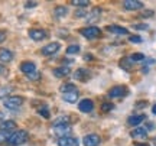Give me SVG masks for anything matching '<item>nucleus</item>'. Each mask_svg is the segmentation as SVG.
<instances>
[{"label": "nucleus", "mask_w": 156, "mask_h": 146, "mask_svg": "<svg viewBox=\"0 0 156 146\" xmlns=\"http://www.w3.org/2000/svg\"><path fill=\"white\" fill-rule=\"evenodd\" d=\"M29 137V133L26 130H16L13 132L7 141V145L6 146H19V145H23L25 142L28 141Z\"/></svg>", "instance_id": "obj_1"}, {"label": "nucleus", "mask_w": 156, "mask_h": 146, "mask_svg": "<svg viewBox=\"0 0 156 146\" xmlns=\"http://www.w3.org/2000/svg\"><path fill=\"white\" fill-rule=\"evenodd\" d=\"M23 103H25V98L22 96H10L6 100H3V106L6 109H9V110H16V109L22 106Z\"/></svg>", "instance_id": "obj_2"}, {"label": "nucleus", "mask_w": 156, "mask_h": 146, "mask_svg": "<svg viewBox=\"0 0 156 146\" xmlns=\"http://www.w3.org/2000/svg\"><path fill=\"white\" fill-rule=\"evenodd\" d=\"M80 34L87 39H95L101 36V29H98L97 26H87V28L80 29Z\"/></svg>", "instance_id": "obj_3"}, {"label": "nucleus", "mask_w": 156, "mask_h": 146, "mask_svg": "<svg viewBox=\"0 0 156 146\" xmlns=\"http://www.w3.org/2000/svg\"><path fill=\"white\" fill-rule=\"evenodd\" d=\"M29 38L35 42H39V41H44L48 38V32L45 29H39V28H34V29H29Z\"/></svg>", "instance_id": "obj_4"}, {"label": "nucleus", "mask_w": 156, "mask_h": 146, "mask_svg": "<svg viewBox=\"0 0 156 146\" xmlns=\"http://www.w3.org/2000/svg\"><path fill=\"white\" fill-rule=\"evenodd\" d=\"M59 49H61V44L59 42H51V44H48L46 46H44L41 49V54L44 56H51V55H55Z\"/></svg>", "instance_id": "obj_5"}, {"label": "nucleus", "mask_w": 156, "mask_h": 146, "mask_svg": "<svg viewBox=\"0 0 156 146\" xmlns=\"http://www.w3.org/2000/svg\"><path fill=\"white\" fill-rule=\"evenodd\" d=\"M127 93L129 91L124 85H116V87H113L112 90L108 91V97H112V98H120V97H124Z\"/></svg>", "instance_id": "obj_6"}, {"label": "nucleus", "mask_w": 156, "mask_h": 146, "mask_svg": "<svg viewBox=\"0 0 156 146\" xmlns=\"http://www.w3.org/2000/svg\"><path fill=\"white\" fill-rule=\"evenodd\" d=\"M83 143L84 146H98L101 143V137L95 133H90V135L84 136Z\"/></svg>", "instance_id": "obj_7"}, {"label": "nucleus", "mask_w": 156, "mask_h": 146, "mask_svg": "<svg viewBox=\"0 0 156 146\" xmlns=\"http://www.w3.org/2000/svg\"><path fill=\"white\" fill-rule=\"evenodd\" d=\"M17 124L13 120H5L3 123H0V132H7V133H13L16 132Z\"/></svg>", "instance_id": "obj_8"}, {"label": "nucleus", "mask_w": 156, "mask_h": 146, "mask_svg": "<svg viewBox=\"0 0 156 146\" xmlns=\"http://www.w3.org/2000/svg\"><path fill=\"white\" fill-rule=\"evenodd\" d=\"M58 146H78V139L73 136H64L58 139Z\"/></svg>", "instance_id": "obj_9"}, {"label": "nucleus", "mask_w": 156, "mask_h": 146, "mask_svg": "<svg viewBox=\"0 0 156 146\" xmlns=\"http://www.w3.org/2000/svg\"><path fill=\"white\" fill-rule=\"evenodd\" d=\"M78 109H80L83 113H91L93 112V109H94V103L90 100V98H84V100L80 101Z\"/></svg>", "instance_id": "obj_10"}, {"label": "nucleus", "mask_w": 156, "mask_h": 146, "mask_svg": "<svg viewBox=\"0 0 156 146\" xmlns=\"http://www.w3.org/2000/svg\"><path fill=\"white\" fill-rule=\"evenodd\" d=\"M124 9L126 10H140L142 7H143V3L142 2H137V0H126L124 3Z\"/></svg>", "instance_id": "obj_11"}, {"label": "nucleus", "mask_w": 156, "mask_h": 146, "mask_svg": "<svg viewBox=\"0 0 156 146\" xmlns=\"http://www.w3.org/2000/svg\"><path fill=\"white\" fill-rule=\"evenodd\" d=\"M20 71H22L23 74L29 75V74H32L36 71V65H35V62H32V61H25L20 64Z\"/></svg>", "instance_id": "obj_12"}, {"label": "nucleus", "mask_w": 156, "mask_h": 146, "mask_svg": "<svg viewBox=\"0 0 156 146\" xmlns=\"http://www.w3.org/2000/svg\"><path fill=\"white\" fill-rule=\"evenodd\" d=\"M54 132L56 136L64 137V136H69L68 133L71 132V126L69 124H62V126H54Z\"/></svg>", "instance_id": "obj_13"}, {"label": "nucleus", "mask_w": 156, "mask_h": 146, "mask_svg": "<svg viewBox=\"0 0 156 146\" xmlns=\"http://www.w3.org/2000/svg\"><path fill=\"white\" fill-rule=\"evenodd\" d=\"M101 17V9L100 7H94L93 10H91V13H90V16L87 17V22L90 23V25H93V23L98 22Z\"/></svg>", "instance_id": "obj_14"}, {"label": "nucleus", "mask_w": 156, "mask_h": 146, "mask_svg": "<svg viewBox=\"0 0 156 146\" xmlns=\"http://www.w3.org/2000/svg\"><path fill=\"white\" fill-rule=\"evenodd\" d=\"M74 78L78 80V81H87V80H90V71L84 69V68H80L74 73Z\"/></svg>", "instance_id": "obj_15"}, {"label": "nucleus", "mask_w": 156, "mask_h": 146, "mask_svg": "<svg viewBox=\"0 0 156 146\" xmlns=\"http://www.w3.org/2000/svg\"><path fill=\"white\" fill-rule=\"evenodd\" d=\"M13 59V52L7 48H0V61L2 62H10Z\"/></svg>", "instance_id": "obj_16"}, {"label": "nucleus", "mask_w": 156, "mask_h": 146, "mask_svg": "<svg viewBox=\"0 0 156 146\" xmlns=\"http://www.w3.org/2000/svg\"><path fill=\"white\" fill-rule=\"evenodd\" d=\"M52 74L55 75L56 78H62V77L69 75V74H71V69H69V67H58L52 71Z\"/></svg>", "instance_id": "obj_17"}, {"label": "nucleus", "mask_w": 156, "mask_h": 146, "mask_svg": "<svg viewBox=\"0 0 156 146\" xmlns=\"http://www.w3.org/2000/svg\"><path fill=\"white\" fill-rule=\"evenodd\" d=\"M107 30L108 32H112V34H116V35H127V29L123 28V26H119V25H110V26H107Z\"/></svg>", "instance_id": "obj_18"}, {"label": "nucleus", "mask_w": 156, "mask_h": 146, "mask_svg": "<svg viewBox=\"0 0 156 146\" xmlns=\"http://www.w3.org/2000/svg\"><path fill=\"white\" fill-rule=\"evenodd\" d=\"M130 135H132V137H136V139H146L147 137V129H145V127H136Z\"/></svg>", "instance_id": "obj_19"}, {"label": "nucleus", "mask_w": 156, "mask_h": 146, "mask_svg": "<svg viewBox=\"0 0 156 146\" xmlns=\"http://www.w3.org/2000/svg\"><path fill=\"white\" fill-rule=\"evenodd\" d=\"M145 119H146L145 114H136V116H130V117L127 119V123L130 124V126H139Z\"/></svg>", "instance_id": "obj_20"}, {"label": "nucleus", "mask_w": 156, "mask_h": 146, "mask_svg": "<svg viewBox=\"0 0 156 146\" xmlns=\"http://www.w3.org/2000/svg\"><path fill=\"white\" fill-rule=\"evenodd\" d=\"M67 15H68L67 6H56L55 9H54V16L56 19H62V17H65Z\"/></svg>", "instance_id": "obj_21"}, {"label": "nucleus", "mask_w": 156, "mask_h": 146, "mask_svg": "<svg viewBox=\"0 0 156 146\" xmlns=\"http://www.w3.org/2000/svg\"><path fill=\"white\" fill-rule=\"evenodd\" d=\"M13 93V87L12 85H6V87H0V98H7L10 97V94Z\"/></svg>", "instance_id": "obj_22"}, {"label": "nucleus", "mask_w": 156, "mask_h": 146, "mask_svg": "<svg viewBox=\"0 0 156 146\" xmlns=\"http://www.w3.org/2000/svg\"><path fill=\"white\" fill-rule=\"evenodd\" d=\"M78 96H80L78 90L73 91V93H67V94H64V101H67V103H75L78 100Z\"/></svg>", "instance_id": "obj_23"}, {"label": "nucleus", "mask_w": 156, "mask_h": 146, "mask_svg": "<svg viewBox=\"0 0 156 146\" xmlns=\"http://www.w3.org/2000/svg\"><path fill=\"white\" fill-rule=\"evenodd\" d=\"M59 90H61V93L67 94V93H73V91H77V87H75L73 83H67V84H62Z\"/></svg>", "instance_id": "obj_24"}, {"label": "nucleus", "mask_w": 156, "mask_h": 146, "mask_svg": "<svg viewBox=\"0 0 156 146\" xmlns=\"http://www.w3.org/2000/svg\"><path fill=\"white\" fill-rule=\"evenodd\" d=\"M62 124H69V116H59L54 120V126H62Z\"/></svg>", "instance_id": "obj_25"}, {"label": "nucleus", "mask_w": 156, "mask_h": 146, "mask_svg": "<svg viewBox=\"0 0 156 146\" xmlns=\"http://www.w3.org/2000/svg\"><path fill=\"white\" fill-rule=\"evenodd\" d=\"M69 3H71V5H74V6H77V7H81V9H84V7L90 6L88 0H71Z\"/></svg>", "instance_id": "obj_26"}, {"label": "nucleus", "mask_w": 156, "mask_h": 146, "mask_svg": "<svg viewBox=\"0 0 156 146\" xmlns=\"http://www.w3.org/2000/svg\"><path fill=\"white\" fill-rule=\"evenodd\" d=\"M10 135L12 133H7V132H0V145L2 146L7 145V141H9Z\"/></svg>", "instance_id": "obj_27"}, {"label": "nucleus", "mask_w": 156, "mask_h": 146, "mask_svg": "<svg viewBox=\"0 0 156 146\" xmlns=\"http://www.w3.org/2000/svg\"><path fill=\"white\" fill-rule=\"evenodd\" d=\"M38 113L42 116V117H45V119H49V116H51L49 109H48V107H41V109L38 110Z\"/></svg>", "instance_id": "obj_28"}, {"label": "nucleus", "mask_w": 156, "mask_h": 146, "mask_svg": "<svg viewBox=\"0 0 156 146\" xmlns=\"http://www.w3.org/2000/svg\"><path fill=\"white\" fill-rule=\"evenodd\" d=\"M80 52V46L78 45H71L67 48V54L68 55H74V54H78Z\"/></svg>", "instance_id": "obj_29"}, {"label": "nucleus", "mask_w": 156, "mask_h": 146, "mask_svg": "<svg viewBox=\"0 0 156 146\" xmlns=\"http://www.w3.org/2000/svg\"><path fill=\"white\" fill-rule=\"evenodd\" d=\"M113 109H114V104H113V103H103V104H101V110H103V112H112Z\"/></svg>", "instance_id": "obj_30"}, {"label": "nucleus", "mask_w": 156, "mask_h": 146, "mask_svg": "<svg viewBox=\"0 0 156 146\" xmlns=\"http://www.w3.org/2000/svg\"><path fill=\"white\" fill-rule=\"evenodd\" d=\"M87 16V12H85V9H80V10H75V13H74V17L75 19H80V17H85Z\"/></svg>", "instance_id": "obj_31"}, {"label": "nucleus", "mask_w": 156, "mask_h": 146, "mask_svg": "<svg viewBox=\"0 0 156 146\" xmlns=\"http://www.w3.org/2000/svg\"><path fill=\"white\" fill-rule=\"evenodd\" d=\"M130 61H132V59H127V58H124V59H122V61H120V65H122V68L130 69V68H132V64H130Z\"/></svg>", "instance_id": "obj_32"}, {"label": "nucleus", "mask_w": 156, "mask_h": 146, "mask_svg": "<svg viewBox=\"0 0 156 146\" xmlns=\"http://www.w3.org/2000/svg\"><path fill=\"white\" fill-rule=\"evenodd\" d=\"M28 78L30 80V81H38V80H41V73H38V71H35V73L29 74Z\"/></svg>", "instance_id": "obj_33"}, {"label": "nucleus", "mask_w": 156, "mask_h": 146, "mask_svg": "<svg viewBox=\"0 0 156 146\" xmlns=\"http://www.w3.org/2000/svg\"><path fill=\"white\" fill-rule=\"evenodd\" d=\"M132 28L137 29V30H147V29H149V26H147L146 23H137V25H133Z\"/></svg>", "instance_id": "obj_34"}, {"label": "nucleus", "mask_w": 156, "mask_h": 146, "mask_svg": "<svg viewBox=\"0 0 156 146\" xmlns=\"http://www.w3.org/2000/svg\"><path fill=\"white\" fill-rule=\"evenodd\" d=\"M129 41H130L132 44H140L143 39H142L140 36H137V35H132V36H129Z\"/></svg>", "instance_id": "obj_35"}, {"label": "nucleus", "mask_w": 156, "mask_h": 146, "mask_svg": "<svg viewBox=\"0 0 156 146\" xmlns=\"http://www.w3.org/2000/svg\"><path fill=\"white\" fill-rule=\"evenodd\" d=\"M130 59H132V61H143V59H145V55H143V54H133V55L130 56Z\"/></svg>", "instance_id": "obj_36"}, {"label": "nucleus", "mask_w": 156, "mask_h": 146, "mask_svg": "<svg viewBox=\"0 0 156 146\" xmlns=\"http://www.w3.org/2000/svg\"><path fill=\"white\" fill-rule=\"evenodd\" d=\"M153 15H155V12L153 10H143L142 13H140V16L142 17H152Z\"/></svg>", "instance_id": "obj_37"}, {"label": "nucleus", "mask_w": 156, "mask_h": 146, "mask_svg": "<svg viewBox=\"0 0 156 146\" xmlns=\"http://www.w3.org/2000/svg\"><path fill=\"white\" fill-rule=\"evenodd\" d=\"M36 6H38L36 2H26L25 3V7H28V9H32V7H36Z\"/></svg>", "instance_id": "obj_38"}, {"label": "nucleus", "mask_w": 156, "mask_h": 146, "mask_svg": "<svg viewBox=\"0 0 156 146\" xmlns=\"http://www.w3.org/2000/svg\"><path fill=\"white\" fill-rule=\"evenodd\" d=\"M6 38H7V34H6L5 30H0V44H3L6 41Z\"/></svg>", "instance_id": "obj_39"}, {"label": "nucleus", "mask_w": 156, "mask_h": 146, "mask_svg": "<svg viewBox=\"0 0 156 146\" xmlns=\"http://www.w3.org/2000/svg\"><path fill=\"white\" fill-rule=\"evenodd\" d=\"M147 106V101H137V103H136V104H134V107H136V109H142V107H146Z\"/></svg>", "instance_id": "obj_40"}, {"label": "nucleus", "mask_w": 156, "mask_h": 146, "mask_svg": "<svg viewBox=\"0 0 156 146\" xmlns=\"http://www.w3.org/2000/svg\"><path fill=\"white\" fill-rule=\"evenodd\" d=\"M6 74H7V68H6L3 64H0V75L6 77Z\"/></svg>", "instance_id": "obj_41"}, {"label": "nucleus", "mask_w": 156, "mask_h": 146, "mask_svg": "<svg viewBox=\"0 0 156 146\" xmlns=\"http://www.w3.org/2000/svg\"><path fill=\"white\" fill-rule=\"evenodd\" d=\"M146 127H147L149 130H153V129H155V124H153V123H146Z\"/></svg>", "instance_id": "obj_42"}, {"label": "nucleus", "mask_w": 156, "mask_h": 146, "mask_svg": "<svg viewBox=\"0 0 156 146\" xmlns=\"http://www.w3.org/2000/svg\"><path fill=\"white\" fill-rule=\"evenodd\" d=\"M5 120H6V119H5V114H3V113H0V123H3Z\"/></svg>", "instance_id": "obj_43"}, {"label": "nucleus", "mask_w": 156, "mask_h": 146, "mask_svg": "<svg viewBox=\"0 0 156 146\" xmlns=\"http://www.w3.org/2000/svg\"><path fill=\"white\" fill-rule=\"evenodd\" d=\"M152 113H153V114H156V104H153V107H152Z\"/></svg>", "instance_id": "obj_44"}, {"label": "nucleus", "mask_w": 156, "mask_h": 146, "mask_svg": "<svg viewBox=\"0 0 156 146\" xmlns=\"http://www.w3.org/2000/svg\"><path fill=\"white\" fill-rule=\"evenodd\" d=\"M136 146H147L146 143H140V145H136Z\"/></svg>", "instance_id": "obj_45"}]
</instances>
